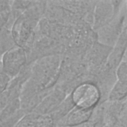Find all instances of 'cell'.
Returning <instances> with one entry per match:
<instances>
[{
  "instance_id": "1",
  "label": "cell",
  "mask_w": 127,
  "mask_h": 127,
  "mask_svg": "<svg viewBox=\"0 0 127 127\" xmlns=\"http://www.w3.org/2000/svg\"><path fill=\"white\" fill-rule=\"evenodd\" d=\"M74 106L85 109H93L102 99L99 87L94 83H83L76 86L70 95Z\"/></svg>"
},
{
  "instance_id": "2",
  "label": "cell",
  "mask_w": 127,
  "mask_h": 127,
  "mask_svg": "<svg viewBox=\"0 0 127 127\" xmlns=\"http://www.w3.org/2000/svg\"><path fill=\"white\" fill-rule=\"evenodd\" d=\"M123 0H101L97 2L94 11L93 28L99 30L118 15L121 11Z\"/></svg>"
},
{
  "instance_id": "3",
  "label": "cell",
  "mask_w": 127,
  "mask_h": 127,
  "mask_svg": "<svg viewBox=\"0 0 127 127\" xmlns=\"http://www.w3.org/2000/svg\"><path fill=\"white\" fill-rule=\"evenodd\" d=\"M26 56L23 48L13 47L5 52L1 59V70L9 77L16 75L23 67Z\"/></svg>"
},
{
  "instance_id": "4",
  "label": "cell",
  "mask_w": 127,
  "mask_h": 127,
  "mask_svg": "<svg viewBox=\"0 0 127 127\" xmlns=\"http://www.w3.org/2000/svg\"><path fill=\"white\" fill-rule=\"evenodd\" d=\"M125 13L121 11L109 23L99 29V42L113 47L125 27Z\"/></svg>"
},
{
  "instance_id": "5",
  "label": "cell",
  "mask_w": 127,
  "mask_h": 127,
  "mask_svg": "<svg viewBox=\"0 0 127 127\" xmlns=\"http://www.w3.org/2000/svg\"><path fill=\"white\" fill-rule=\"evenodd\" d=\"M33 17L29 14L23 13L15 21L11 32L13 40L18 46L22 48L25 45L31 36L34 26Z\"/></svg>"
},
{
  "instance_id": "6",
  "label": "cell",
  "mask_w": 127,
  "mask_h": 127,
  "mask_svg": "<svg viewBox=\"0 0 127 127\" xmlns=\"http://www.w3.org/2000/svg\"><path fill=\"white\" fill-rule=\"evenodd\" d=\"M93 109H85L74 106L65 116L59 120L58 125L62 127H67L89 121Z\"/></svg>"
},
{
  "instance_id": "7",
  "label": "cell",
  "mask_w": 127,
  "mask_h": 127,
  "mask_svg": "<svg viewBox=\"0 0 127 127\" xmlns=\"http://www.w3.org/2000/svg\"><path fill=\"white\" fill-rule=\"evenodd\" d=\"M127 47V25L125 26L108 58L107 64L111 68L116 70L122 62Z\"/></svg>"
},
{
  "instance_id": "8",
  "label": "cell",
  "mask_w": 127,
  "mask_h": 127,
  "mask_svg": "<svg viewBox=\"0 0 127 127\" xmlns=\"http://www.w3.org/2000/svg\"><path fill=\"white\" fill-rule=\"evenodd\" d=\"M127 98V80H118L111 90L108 100L111 101H121Z\"/></svg>"
},
{
  "instance_id": "9",
  "label": "cell",
  "mask_w": 127,
  "mask_h": 127,
  "mask_svg": "<svg viewBox=\"0 0 127 127\" xmlns=\"http://www.w3.org/2000/svg\"><path fill=\"white\" fill-rule=\"evenodd\" d=\"M54 121L50 114H39L36 117L34 127H53Z\"/></svg>"
},
{
  "instance_id": "10",
  "label": "cell",
  "mask_w": 127,
  "mask_h": 127,
  "mask_svg": "<svg viewBox=\"0 0 127 127\" xmlns=\"http://www.w3.org/2000/svg\"><path fill=\"white\" fill-rule=\"evenodd\" d=\"M116 72L117 80H127V62L122 61L117 67Z\"/></svg>"
},
{
  "instance_id": "11",
  "label": "cell",
  "mask_w": 127,
  "mask_h": 127,
  "mask_svg": "<svg viewBox=\"0 0 127 127\" xmlns=\"http://www.w3.org/2000/svg\"><path fill=\"white\" fill-rule=\"evenodd\" d=\"M36 117L32 116L25 117L17 123L15 127H34Z\"/></svg>"
},
{
  "instance_id": "12",
  "label": "cell",
  "mask_w": 127,
  "mask_h": 127,
  "mask_svg": "<svg viewBox=\"0 0 127 127\" xmlns=\"http://www.w3.org/2000/svg\"><path fill=\"white\" fill-rule=\"evenodd\" d=\"M0 75V88L1 92H2L6 88L9 80V76L4 72L2 73V72H1Z\"/></svg>"
},
{
  "instance_id": "13",
  "label": "cell",
  "mask_w": 127,
  "mask_h": 127,
  "mask_svg": "<svg viewBox=\"0 0 127 127\" xmlns=\"http://www.w3.org/2000/svg\"><path fill=\"white\" fill-rule=\"evenodd\" d=\"M67 127H96V124L91 120H89L75 126Z\"/></svg>"
},
{
  "instance_id": "14",
  "label": "cell",
  "mask_w": 127,
  "mask_h": 127,
  "mask_svg": "<svg viewBox=\"0 0 127 127\" xmlns=\"http://www.w3.org/2000/svg\"><path fill=\"white\" fill-rule=\"evenodd\" d=\"M113 127H124L119 121H118L114 124Z\"/></svg>"
},
{
  "instance_id": "15",
  "label": "cell",
  "mask_w": 127,
  "mask_h": 127,
  "mask_svg": "<svg viewBox=\"0 0 127 127\" xmlns=\"http://www.w3.org/2000/svg\"><path fill=\"white\" fill-rule=\"evenodd\" d=\"M122 61H126V62H127V48H126V49L125 52V53H124V56H123V58Z\"/></svg>"
}]
</instances>
